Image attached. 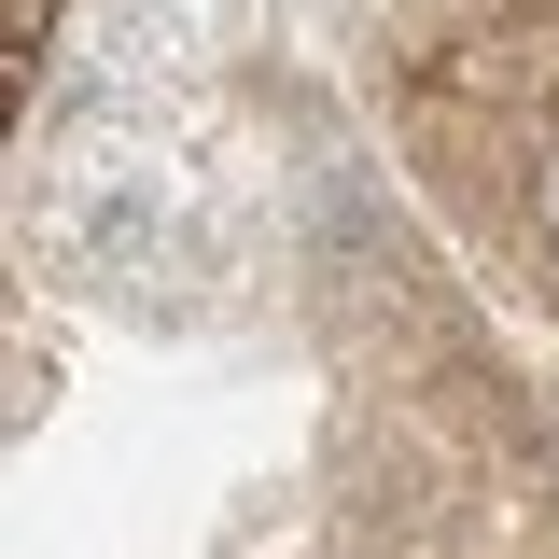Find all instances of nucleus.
<instances>
[{
  "label": "nucleus",
  "instance_id": "nucleus-1",
  "mask_svg": "<svg viewBox=\"0 0 559 559\" xmlns=\"http://www.w3.org/2000/svg\"><path fill=\"white\" fill-rule=\"evenodd\" d=\"M518 210H532V238H546V252H559V140H546V154H532V168H518Z\"/></svg>",
  "mask_w": 559,
  "mask_h": 559
}]
</instances>
